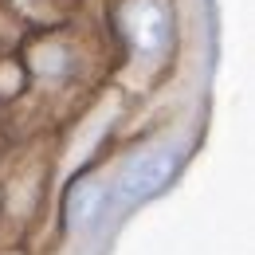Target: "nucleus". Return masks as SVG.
Masks as SVG:
<instances>
[{
    "mask_svg": "<svg viewBox=\"0 0 255 255\" xmlns=\"http://www.w3.org/2000/svg\"><path fill=\"white\" fill-rule=\"evenodd\" d=\"M173 169H177V157H173V153H145V157H137V161L126 165L118 189H122L126 200L153 196L157 189H165V181L173 177Z\"/></svg>",
    "mask_w": 255,
    "mask_h": 255,
    "instance_id": "obj_1",
    "label": "nucleus"
},
{
    "mask_svg": "<svg viewBox=\"0 0 255 255\" xmlns=\"http://www.w3.org/2000/svg\"><path fill=\"white\" fill-rule=\"evenodd\" d=\"M129 32L137 39V47H157L161 39H165V12H161V4H153V0L133 4V12H129Z\"/></svg>",
    "mask_w": 255,
    "mask_h": 255,
    "instance_id": "obj_2",
    "label": "nucleus"
},
{
    "mask_svg": "<svg viewBox=\"0 0 255 255\" xmlns=\"http://www.w3.org/2000/svg\"><path fill=\"white\" fill-rule=\"evenodd\" d=\"M98 204H102V189H98L95 181L75 185L71 196H67V220H71V224H87L98 212Z\"/></svg>",
    "mask_w": 255,
    "mask_h": 255,
    "instance_id": "obj_3",
    "label": "nucleus"
}]
</instances>
